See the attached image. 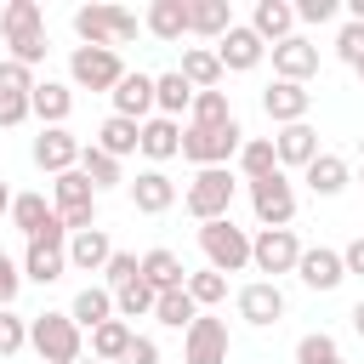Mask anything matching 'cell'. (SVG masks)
<instances>
[{
	"label": "cell",
	"instance_id": "8fae6325",
	"mask_svg": "<svg viewBox=\"0 0 364 364\" xmlns=\"http://www.w3.org/2000/svg\"><path fill=\"white\" fill-rule=\"evenodd\" d=\"M273 51V80H290V85H307L313 74H318V46L307 40V34H290V40H279V46H267Z\"/></svg>",
	"mask_w": 364,
	"mask_h": 364
},
{
	"label": "cell",
	"instance_id": "f907efd6",
	"mask_svg": "<svg viewBox=\"0 0 364 364\" xmlns=\"http://www.w3.org/2000/svg\"><path fill=\"white\" fill-rule=\"evenodd\" d=\"M341 267H347V273H358V279H364V233H358V239H353V245H347V250H341Z\"/></svg>",
	"mask_w": 364,
	"mask_h": 364
},
{
	"label": "cell",
	"instance_id": "74e56055",
	"mask_svg": "<svg viewBox=\"0 0 364 364\" xmlns=\"http://www.w3.org/2000/svg\"><path fill=\"white\" fill-rule=\"evenodd\" d=\"M188 296H193V307L205 313V307H216V301H228V273H216V267H199V273H188V284H182Z\"/></svg>",
	"mask_w": 364,
	"mask_h": 364
},
{
	"label": "cell",
	"instance_id": "9c48e42d",
	"mask_svg": "<svg viewBox=\"0 0 364 364\" xmlns=\"http://www.w3.org/2000/svg\"><path fill=\"white\" fill-rule=\"evenodd\" d=\"M296 262H301V245H296L290 228H262L250 239V267L273 273V284H279V273H296Z\"/></svg>",
	"mask_w": 364,
	"mask_h": 364
},
{
	"label": "cell",
	"instance_id": "6da1fadb",
	"mask_svg": "<svg viewBox=\"0 0 364 364\" xmlns=\"http://www.w3.org/2000/svg\"><path fill=\"white\" fill-rule=\"evenodd\" d=\"M0 34L11 46V63H23V68H34L51 51L46 46V11H40V0H11L0 11Z\"/></svg>",
	"mask_w": 364,
	"mask_h": 364
},
{
	"label": "cell",
	"instance_id": "ba28073f",
	"mask_svg": "<svg viewBox=\"0 0 364 364\" xmlns=\"http://www.w3.org/2000/svg\"><path fill=\"white\" fill-rule=\"evenodd\" d=\"M250 210H256L262 228H290V216H296V188H290V176L273 171V176L250 182Z\"/></svg>",
	"mask_w": 364,
	"mask_h": 364
},
{
	"label": "cell",
	"instance_id": "d590c367",
	"mask_svg": "<svg viewBox=\"0 0 364 364\" xmlns=\"http://www.w3.org/2000/svg\"><path fill=\"white\" fill-rule=\"evenodd\" d=\"M233 119V108H228V91H193V102H188V125H228Z\"/></svg>",
	"mask_w": 364,
	"mask_h": 364
},
{
	"label": "cell",
	"instance_id": "4dcf8cb0",
	"mask_svg": "<svg viewBox=\"0 0 364 364\" xmlns=\"http://www.w3.org/2000/svg\"><path fill=\"white\" fill-rule=\"evenodd\" d=\"M68 318H74L80 330H97V324H108V318H114V290H108V284H85V290L74 296Z\"/></svg>",
	"mask_w": 364,
	"mask_h": 364
},
{
	"label": "cell",
	"instance_id": "d6a6232c",
	"mask_svg": "<svg viewBox=\"0 0 364 364\" xmlns=\"http://www.w3.org/2000/svg\"><path fill=\"white\" fill-rule=\"evenodd\" d=\"M131 336H136V330H131L125 318L97 324V330H91V358H97V364H119V358H125V347H131Z\"/></svg>",
	"mask_w": 364,
	"mask_h": 364
},
{
	"label": "cell",
	"instance_id": "6f0895ef",
	"mask_svg": "<svg viewBox=\"0 0 364 364\" xmlns=\"http://www.w3.org/2000/svg\"><path fill=\"white\" fill-rule=\"evenodd\" d=\"M358 80H364V68H358Z\"/></svg>",
	"mask_w": 364,
	"mask_h": 364
},
{
	"label": "cell",
	"instance_id": "bcb514c9",
	"mask_svg": "<svg viewBox=\"0 0 364 364\" xmlns=\"http://www.w3.org/2000/svg\"><path fill=\"white\" fill-rule=\"evenodd\" d=\"M17 290H23V267L0 250V307H11V301H17Z\"/></svg>",
	"mask_w": 364,
	"mask_h": 364
},
{
	"label": "cell",
	"instance_id": "8d00e7d4",
	"mask_svg": "<svg viewBox=\"0 0 364 364\" xmlns=\"http://www.w3.org/2000/svg\"><path fill=\"white\" fill-rule=\"evenodd\" d=\"M239 171H245L250 182H262V176H273V171H279V154H273V136H250V142L239 148Z\"/></svg>",
	"mask_w": 364,
	"mask_h": 364
},
{
	"label": "cell",
	"instance_id": "9f6ffc18",
	"mask_svg": "<svg viewBox=\"0 0 364 364\" xmlns=\"http://www.w3.org/2000/svg\"><path fill=\"white\" fill-rule=\"evenodd\" d=\"M358 148H364V136H358Z\"/></svg>",
	"mask_w": 364,
	"mask_h": 364
},
{
	"label": "cell",
	"instance_id": "f6af8a7d",
	"mask_svg": "<svg viewBox=\"0 0 364 364\" xmlns=\"http://www.w3.org/2000/svg\"><path fill=\"white\" fill-rule=\"evenodd\" d=\"M336 57H341L347 68H364V23H347V28L336 34Z\"/></svg>",
	"mask_w": 364,
	"mask_h": 364
},
{
	"label": "cell",
	"instance_id": "ffe728a7",
	"mask_svg": "<svg viewBox=\"0 0 364 364\" xmlns=\"http://www.w3.org/2000/svg\"><path fill=\"white\" fill-rule=\"evenodd\" d=\"M250 34H256L262 46L290 40V34H296V6H290V0H256V11H250Z\"/></svg>",
	"mask_w": 364,
	"mask_h": 364
},
{
	"label": "cell",
	"instance_id": "9a60e30c",
	"mask_svg": "<svg viewBox=\"0 0 364 364\" xmlns=\"http://www.w3.org/2000/svg\"><path fill=\"white\" fill-rule=\"evenodd\" d=\"M239 318H245V324H256V330L279 324V318H284V290H279L273 279L245 284V290H239Z\"/></svg>",
	"mask_w": 364,
	"mask_h": 364
},
{
	"label": "cell",
	"instance_id": "7c38bea8",
	"mask_svg": "<svg viewBox=\"0 0 364 364\" xmlns=\"http://www.w3.org/2000/svg\"><path fill=\"white\" fill-rule=\"evenodd\" d=\"M80 148H85V142H80L68 125H46V131L34 136V165L51 171V176H63V171L80 165Z\"/></svg>",
	"mask_w": 364,
	"mask_h": 364
},
{
	"label": "cell",
	"instance_id": "30bf717a",
	"mask_svg": "<svg viewBox=\"0 0 364 364\" xmlns=\"http://www.w3.org/2000/svg\"><path fill=\"white\" fill-rule=\"evenodd\" d=\"M182 364H228V318L199 313L182 330Z\"/></svg>",
	"mask_w": 364,
	"mask_h": 364
},
{
	"label": "cell",
	"instance_id": "7402d4cb",
	"mask_svg": "<svg viewBox=\"0 0 364 364\" xmlns=\"http://www.w3.org/2000/svg\"><path fill=\"white\" fill-rule=\"evenodd\" d=\"M273 154H279V171L284 165H296V171H307L313 159H318V131L301 119V125H279V136H273Z\"/></svg>",
	"mask_w": 364,
	"mask_h": 364
},
{
	"label": "cell",
	"instance_id": "11a10c76",
	"mask_svg": "<svg viewBox=\"0 0 364 364\" xmlns=\"http://www.w3.org/2000/svg\"><path fill=\"white\" fill-rule=\"evenodd\" d=\"M80 364H97V358H80Z\"/></svg>",
	"mask_w": 364,
	"mask_h": 364
},
{
	"label": "cell",
	"instance_id": "f546056e",
	"mask_svg": "<svg viewBox=\"0 0 364 364\" xmlns=\"http://www.w3.org/2000/svg\"><path fill=\"white\" fill-rule=\"evenodd\" d=\"M301 182H307V188H313L318 199H336V193L347 188V159H341V154H324V148H318V159H313V165L301 171Z\"/></svg>",
	"mask_w": 364,
	"mask_h": 364
},
{
	"label": "cell",
	"instance_id": "ac0fdd59",
	"mask_svg": "<svg viewBox=\"0 0 364 364\" xmlns=\"http://www.w3.org/2000/svg\"><path fill=\"white\" fill-rule=\"evenodd\" d=\"M131 205H136L142 216H165V210L176 205V182H171L159 165H148V171H136V182H131Z\"/></svg>",
	"mask_w": 364,
	"mask_h": 364
},
{
	"label": "cell",
	"instance_id": "816d5d0a",
	"mask_svg": "<svg viewBox=\"0 0 364 364\" xmlns=\"http://www.w3.org/2000/svg\"><path fill=\"white\" fill-rule=\"evenodd\" d=\"M347 318H353V336H364V301H358V307H353Z\"/></svg>",
	"mask_w": 364,
	"mask_h": 364
},
{
	"label": "cell",
	"instance_id": "e0dca14e",
	"mask_svg": "<svg viewBox=\"0 0 364 364\" xmlns=\"http://www.w3.org/2000/svg\"><path fill=\"white\" fill-rule=\"evenodd\" d=\"M108 97H114V114H119V119H136V125L154 119V74H131V68H125V80H119Z\"/></svg>",
	"mask_w": 364,
	"mask_h": 364
},
{
	"label": "cell",
	"instance_id": "e575fe53",
	"mask_svg": "<svg viewBox=\"0 0 364 364\" xmlns=\"http://www.w3.org/2000/svg\"><path fill=\"white\" fill-rule=\"evenodd\" d=\"M154 318L171 324V330H188V324L199 318V307H193L188 290H159V296H154Z\"/></svg>",
	"mask_w": 364,
	"mask_h": 364
},
{
	"label": "cell",
	"instance_id": "5bb4252c",
	"mask_svg": "<svg viewBox=\"0 0 364 364\" xmlns=\"http://www.w3.org/2000/svg\"><path fill=\"white\" fill-rule=\"evenodd\" d=\"M307 108H313V91H307V85L273 80V85L262 91V114H267L273 125H301V119H307Z\"/></svg>",
	"mask_w": 364,
	"mask_h": 364
},
{
	"label": "cell",
	"instance_id": "3957f363",
	"mask_svg": "<svg viewBox=\"0 0 364 364\" xmlns=\"http://www.w3.org/2000/svg\"><path fill=\"white\" fill-rule=\"evenodd\" d=\"M28 347L40 353V364H80L85 336L68 313H34L28 318Z\"/></svg>",
	"mask_w": 364,
	"mask_h": 364
},
{
	"label": "cell",
	"instance_id": "ee69618b",
	"mask_svg": "<svg viewBox=\"0 0 364 364\" xmlns=\"http://www.w3.org/2000/svg\"><path fill=\"white\" fill-rule=\"evenodd\" d=\"M40 80H34V68H23V63H11V57H0V91H11V97H28Z\"/></svg>",
	"mask_w": 364,
	"mask_h": 364
},
{
	"label": "cell",
	"instance_id": "52a82bcc",
	"mask_svg": "<svg viewBox=\"0 0 364 364\" xmlns=\"http://www.w3.org/2000/svg\"><path fill=\"white\" fill-rule=\"evenodd\" d=\"M68 80H74L80 91H114V85L125 80V63H119V51L74 46V51H68Z\"/></svg>",
	"mask_w": 364,
	"mask_h": 364
},
{
	"label": "cell",
	"instance_id": "836d02e7",
	"mask_svg": "<svg viewBox=\"0 0 364 364\" xmlns=\"http://www.w3.org/2000/svg\"><path fill=\"white\" fill-rule=\"evenodd\" d=\"M97 148H102L108 159H125V154H136V119H119V114H108V119H102V131H97Z\"/></svg>",
	"mask_w": 364,
	"mask_h": 364
},
{
	"label": "cell",
	"instance_id": "b9f144b4",
	"mask_svg": "<svg viewBox=\"0 0 364 364\" xmlns=\"http://www.w3.org/2000/svg\"><path fill=\"white\" fill-rule=\"evenodd\" d=\"M136 273H142V256H131V250H114V256H108V267H102L108 290H125V284H131Z\"/></svg>",
	"mask_w": 364,
	"mask_h": 364
},
{
	"label": "cell",
	"instance_id": "7bdbcfd3",
	"mask_svg": "<svg viewBox=\"0 0 364 364\" xmlns=\"http://www.w3.org/2000/svg\"><path fill=\"white\" fill-rule=\"evenodd\" d=\"M17 347H28V318H17L11 307H0V358H11Z\"/></svg>",
	"mask_w": 364,
	"mask_h": 364
},
{
	"label": "cell",
	"instance_id": "8992f818",
	"mask_svg": "<svg viewBox=\"0 0 364 364\" xmlns=\"http://www.w3.org/2000/svg\"><path fill=\"white\" fill-rule=\"evenodd\" d=\"M182 205H188V216H193V222H222V216L233 210V176H228V165L199 171V176L188 182Z\"/></svg>",
	"mask_w": 364,
	"mask_h": 364
},
{
	"label": "cell",
	"instance_id": "4fadbf2b",
	"mask_svg": "<svg viewBox=\"0 0 364 364\" xmlns=\"http://www.w3.org/2000/svg\"><path fill=\"white\" fill-rule=\"evenodd\" d=\"M262 57H267V46L250 34V23H233V28L216 40V63H222V74H250Z\"/></svg>",
	"mask_w": 364,
	"mask_h": 364
},
{
	"label": "cell",
	"instance_id": "2e32d148",
	"mask_svg": "<svg viewBox=\"0 0 364 364\" xmlns=\"http://www.w3.org/2000/svg\"><path fill=\"white\" fill-rule=\"evenodd\" d=\"M136 154H148L154 165L176 159V154H182V119H165V114L142 119V125H136Z\"/></svg>",
	"mask_w": 364,
	"mask_h": 364
},
{
	"label": "cell",
	"instance_id": "db71d44e",
	"mask_svg": "<svg viewBox=\"0 0 364 364\" xmlns=\"http://www.w3.org/2000/svg\"><path fill=\"white\" fill-rule=\"evenodd\" d=\"M6 210H11V188L0 182V216H6Z\"/></svg>",
	"mask_w": 364,
	"mask_h": 364
},
{
	"label": "cell",
	"instance_id": "f1b7e54d",
	"mask_svg": "<svg viewBox=\"0 0 364 364\" xmlns=\"http://www.w3.org/2000/svg\"><path fill=\"white\" fill-rule=\"evenodd\" d=\"M176 74H182L193 91H222V63H216V51H210V46H188Z\"/></svg>",
	"mask_w": 364,
	"mask_h": 364
},
{
	"label": "cell",
	"instance_id": "277c9868",
	"mask_svg": "<svg viewBox=\"0 0 364 364\" xmlns=\"http://www.w3.org/2000/svg\"><path fill=\"white\" fill-rule=\"evenodd\" d=\"M245 148V131H239V119H228V125H188L182 131V159H193L199 171H216V165H228L233 154Z\"/></svg>",
	"mask_w": 364,
	"mask_h": 364
},
{
	"label": "cell",
	"instance_id": "f5cc1de1",
	"mask_svg": "<svg viewBox=\"0 0 364 364\" xmlns=\"http://www.w3.org/2000/svg\"><path fill=\"white\" fill-rule=\"evenodd\" d=\"M347 11H353V23H364V0H347Z\"/></svg>",
	"mask_w": 364,
	"mask_h": 364
},
{
	"label": "cell",
	"instance_id": "c3c4849f",
	"mask_svg": "<svg viewBox=\"0 0 364 364\" xmlns=\"http://www.w3.org/2000/svg\"><path fill=\"white\" fill-rule=\"evenodd\" d=\"M336 0H296V23H330Z\"/></svg>",
	"mask_w": 364,
	"mask_h": 364
},
{
	"label": "cell",
	"instance_id": "60d3db41",
	"mask_svg": "<svg viewBox=\"0 0 364 364\" xmlns=\"http://www.w3.org/2000/svg\"><path fill=\"white\" fill-rule=\"evenodd\" d=\"M296 364H341V347H336V336H324V330L301 336V341H296Z\"/></svg>",
	"mask_w": 364,
	"mask_h": 364
},
{
	"label": "cell",
	"instance_id": "d4e9b609",
	"mask_svg": "<svg viewBox=\"0 0 364 364\" xmlns=\"http://www.w3.org/2000/svg\"><path fill=\"white\" fill-rule=\"evenodd\" d=\"M142 284H148L154 296H159V290H182V284H188L182 256H176V250H165V245H159V250H148V256H142Z\"/></svg>",
	"mask_w": 364,
	"mask_h": 364
},
{
	"label": "cell",
	"instance_id": "7dc6e473",
	"mask_svg": "<svg viewBox=\"0 0 364 364\" xmlns=\"http://www.w3.org/2000/svg\"><path fill=\"white\" fill-rule=\"evenodd\" d=\"M119 364H159V341L154 336H131V347H125Z\"/></svg>",
	"mask_w": 364,
	"mask_h": 364
},
{
	"label": "cell",
	"instance_id": "484cf974",
	"mask_svg": "<svg viewBox=\"0 0 364 364\" xmlns=\"http://www.w3.org/2000/svg\"><path fill=\"white\" fill-rule=\"evenodd\" d=\"M63 273H68L63 245H40V239H28V250H23V279H34V284H57Z\"/></svg>",
	"mask_w": 364,
	"mask_h": 364
},
{
	"label": "cell",
	"instance_id": "5b68a950",
	"mask_svg": "<svg viewBox=\"0 0 364 364\" xmlns=\"http://www.w3.org/2000/svg\"><path fill=\"white\" fill-rule=\"evenodd\" d=\"M199 250H205V267H216V273H239V267H250V233L233 228V216H222V222H199Z\"/></svg>",
	"mask_w": 364,
	"mask_h": 364
},
{
	"label": "cell",
	"instance_id": "44dd1931",
	"mask_svg": "<svg viewBox=\"0 0 364 364\" xmlns=\"http://www.w3.org/2000/svg\"><path fill=\"white\" fill-rule=\"evenodd\" d=\"M28 114H34L40 125H68V114H74V85L40 80V85L28 91Z\"/></svg>",
	"mask_w": 364,
	"mask_h": 364
},
{
	"label": "cell",
	"instance_id": "4316f807",
	"mask_svg": "<svg viewBox=\"0 0 364 364\" xmlns=\"http://www.w3.org/2000/svg\"><path fill=\"white\" fill-rule=\"evenodd\" d=\"M228 28H233V6L228 0H188V34L222 40Z\"/></svg>",
	"mask_w": 364,
	"mask_h": 364
},
{
	"label": "cell",
	"instance_id": "83f0119b",
	"mask_svg": "<svg viewBox=\"0 0 364 364\" xmlns=\"http://www.w3.org/2000/svg\"><path fill=\"white\" fill-rule=\"evenodd\" d=\"M142 28H148L154 40H182V34H188V0H154V6L142 11Z\"/></svg>",
	"mask_w": 364,
	"mask_h": 364
},
{
	"label": "cell",
	"instance_id": "1f68e13d",
	"mask_svg": "<svg viewBox=\"0 0 364 364\" xmlns=\"http://www.w3.org/2000/svg\"><path fill=\"white\" fill-rule=\"evenodd\" d=\"M188 102H193V85L171 68V74H154V114H165V119H182L188 114Z\"/></svg>",
	"mask_w": 364,
	"mask_h": 364
},
{
	"label": "cell",
	"instance_id": "f35d334b",
	"mask_svg": "<svg viewBox=\"0 0 364 364\" xmlns=\"http://www.w3.org/2000/svg\"><path fill=\"white\" fill-rule=\"evenodd\" d=\"M80 171H85V182H91L97 193L119 182V159H108V154H102L97 142H91V148H80Z\"/></svg>",
	"mask_w": 364,
	"mask_h": 364
},
{
	"label": "cell",
	"instance_id": "7a4b0ae2",
	"mask_svg": "<svg viewBox=\"0 0 364 364\" xmlns=\"http://www.w3.org/2000/svg\"><path fill=\"white\" fill-rule=\"evenodd\" d=\"M136 11H125V6H80L74 11V34H80V46H102V51H119V46H131L136 40Z\"/></svg>",
	"mask_w": 364,
	"mask_h": 364
},
{
	"label": "cell",
	"instance_id": "ab89813d",
	"mask_svg": "<svg viewBox=\"0 0 364 364\" xmlns=\"http://www.w3.org/2000/svg\"><path fill=\"white\" fill-rule=\"evenodd\" d=\"M142 313H154V290H148V284H142V273H136L125 290H114V318H125V324H131V318H142Z\"/></svg>",
	"mask_w": 364,
	"mask_h": 364
},
{
	"label": "cell",
	"instance_id": "603a6c76",
	"mask_svg": "<svg viewBox=\"0 0 364 364\" xmlns=\"http://www.w3.org/2000/svg\"><path fill=\"white\" fill-rule=\"evenodd\" d=\"M68 267L74 273H102L108 267V256H114V239L102 233V228H85V233H68Z\"/></svg>",
	"mask_w": 364,
	"mask_h": 364
},
{
	"label": "cell",
	"instance_id": "d6986e66",
	"mask_svg": "<svg viewBox=\"0 0 364 364\" xmlns=\"http://www.w3.org/2000/svg\"><path fill=\"white\" fill-rule=\"evenodd\" d=\"M296 279H301L307 290H336V284L347 279V267H341V250H330V245H313V250H301V262H296Z\"/></svg>",
	"mask_w": 364,
	"mask_h": 364
},
{
	"label": "cell",
	"instance_id": "681fc988",
	"mask_svg": "<svg viewBox=\"0 0 364 364\" xmlns=\"http://www.w3.org/2000/svg\"><path fill=\"white\" fill-rule=\"evenodd\" d=\"M23 119H28V97L0 91V125H23Z\"/></svg>",
	"mask_w": 364,
	"mask_h": 364
},
{
	"label": "cell",
	"instance_id": "cb8c5ba5",
	"mask_svg": "<svg viewBox=\"0 0 364 364\" xmlns=\"http://www.w3.org/2000/svg\"><path fill=\"white\" fill-rule=\"evenodd\" d=\"M6 216L17 222L23 239H40L46 228H57V205H46V193H11V210Z\"/></svg>",
	"mask_w": 364,
	"mask_h": 364
}]
</instances>
